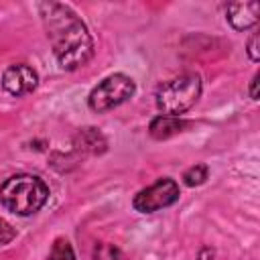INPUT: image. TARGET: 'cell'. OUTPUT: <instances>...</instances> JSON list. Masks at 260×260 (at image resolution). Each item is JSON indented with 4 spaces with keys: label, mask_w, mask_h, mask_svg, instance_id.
Returning <instances> with one entry per match:
<instances>
[{
    "label": "cell",
    "mask_w": 260,
    "mask_h": 260,
    "mask_svg": "<svg viewBox=\"0 0 260 260\" xmlns=\"http://www.w3.org/2000/svg\"><path fill=\"white\" fill-rule=\"evenodd\" d=\"M37 8L59 67L75 71L87 65L93 57V39L79 14L61 2H41Z\"/></svg>",
    "instance_id": "obj_1"
},
{
    "label": "cell",
    "mask_w": 260,
    "mask_h": 260,
    "mask_svg": "<svg viewBox=\"0 0 260 260\" xmlns=\"http://www.w3.org/2000/svg\"><path fill=\"white\" fill-rule=\"evenodd\" d=\"M49 199L47 183L28 173H18L8 177L0 185V203L14 215L26 217L37 213Z\"/></svg>",
    "instance_id": "obj_2"
},
{
    "label": "cell",
    "mask_w": 260,
    "mask_h": 260,
    "mask_svg": "<svg viewBox=\"0 0 260 260\" xmlns=\"http://www.w3.org/2000/svg\"><path fill=\"white\" fill-rule=\"evenodd\" d=\"M201 95V77L197 73L179 75L156 89V108L165 116H177L191 110Z\"/></svg>",
    "instance_id": "obj_3"
},
{
    "label": "cell",
    "mask_w": 260,
    "mask_h": 260,
    "mask_svg": "<svg viewBox=\"0 0 260 260\" xmlns=\"http://www.w3.org/2000/svg\"><path fill=\"white\" fill-rule=\"evenodd\" d=\"M136 91V83L132 81V77L124 75V73H112L108 77H104L91 91L87 98V106L89 110L104 114L110 112L114 108H118L120 104L128 102Z\"/></svg>",
    "instance_id": "obj_4"
},
{
    "label": "cell",
    "mask_w": 260,
    "mask_h": 260,
    "mask_svg": "<svg viewBox=\"0 0 260 260\" xmlns=\"http://www.w3.org/2000/svg\"><path fill=\"white\" fill-rule=\"evenodd\" d=\"M179 195L181 191L177 181L171 177H162L156 183L148 185L146 189H140L132 199V207L140 213H154L158 209L173 205L179 199Z\"/></svg>",
    "instance_id": "obj_5"
},
{
    "label": "cell",
    "mask_w": 260,
    "mask_h": 260,
    "mask_svg": "<svg viewBox=\"0 0 260 260\" xmlns=\"http://www.w3.org/2000/svg\"><path fill=\"white\" fill-rule=\"evenodd\" d=\"M39 85L37 71L26 63H16L4 69L2 73V87L14 98H22L30 91H35Z\"/></svg>",
    "instance_id": "obj_6"
},
{
    "label": "cell",
    "mask_w": 260,
    "mask_h": 260,
    "mask_svg": "<svg viewBox=\"0 0 260 260\" xmlns=\"http://www.w3.org/2000/svg\"><path fill=\"white\" fill-rule=\"evenodd\" d=\"M260 4L256 0L250 2H230L225 6V18L234 30H246L258 22Z\"/></svg>",
    "instance_id": "obj_7"
},
{
    "label": "cell",
    "mask_w": 260,
    "mask_h": 260,
    "mask_svg": "<svg viewBox=\"0 0 260 260\" xmlns=\"http://www.w3.org/2000/svg\"><path fill=\"white\" fill-rule=\"evenodd\" d=\"M187 126H189V122H185L183 118L158 114L156 118H152V122H150V126H148V132H150V136L156 138V140H167V138H171V136L183 132Z\"/></svg>",
    "instance_id": "obj_8"
},
{
    "label": "cell",
    "mask_w": 260,
    "mask_h": 260,
    "mask_svg": "<svg viewBox=\"0 0 260 260\" xmlns=\"http://www.w3.org/2000/svg\"><path fill=\"white\" fill-rule=\"evenodd\" d=\"M207 177H209L207 165L199 162V165L189 167V169L183 173V183H185L187 187H199V185H203V183L207 181Z\"/></svg>",
    "instance_id": "obj_9"
},
{
    "label": "cell",
    "mask_w": 260,
    "mask_h": 260,
    "mask_svg": "<svg viewBox=\"0 0 260 260\" xmlns=\"http://www.w3.org/2000/svg\"><path fill=\"white\" fill-rule=\"evenodd\" d=\"M47 260H75V252H73V246L69 244V240L57 238L51 246Z\"/></svg>",
    "instance_id": "obj_10"
},
{
    "label": "cell",
    "mask_w": 260,
    "mask_h": 260,
    "mask_svg": "<svg viewBox=\"0 0 260 260\" xmlns=\"http://www.w3.org/2000/svg\"><path fill=\"white\" fill-rule=\"evenodd\" d=\"M14 238H16V230H14L6 219L0 217V246H6V244L12 242Z\"/></svg>",
    "instance_id": "obj_11"
},
{
    "label": "cell",
    "mask_w": 260,
    "mask_h": 260,
    "mask_svg": "<svg viewBox=\"0 0 260 260\" xmlns=\"http://www.w3.org/2000/svg\"><path fill=\"white\" fill-rule=\"evenodd\" d=\"M248 57L256 63L260 59V51H258V30H254L248 39Z\"/></svg>",
    "instance_id": "obj_12"
},
{
    "label": "cell",
    "mask_w": 260,
    "mask_h": 260,
    "mask_svg": "<svg viewBox=\"0 0 260 260\" xmlns=\"http://www.w3.org/2000/svg\"><path fill=\"white\" fill-rule=\"evenodd\" d=\"M250 98L252 100H258V73L252 77V81H250Z\"/></svg>",
    "instance_id": "obj_13"
},
{
    "label": "cell",
    "mask_w": 260,
    "mask_h": 260,
    "mask_svg": "<svg viewBox=\"0 0 260 260\" xmlns=\"http://www.w3.org/2000/svg\"><path fill=\"white\" fill-rule=\"evenodd\" d=\"M211 258H213V250H209V248H205L199 256V260H211Z\"/></svg>",
    "instance_id": "obj_14"
}]
</instances>
